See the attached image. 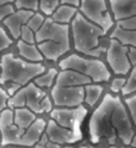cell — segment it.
Wrapping results in <instances>:
<instances>
[{
  "instance_id": "cell-1",
  "label": "cell",
  "mask_w": 136,
  "mask_h": 148,
  "mask_svg": "<svg viewBox=\"0 0 136 148\" xmlns=\"http://www.w3.org/2000/svg\"><path fill=\"white\" fill-rule=\"evenodd\" d=\"M124 104L120 97L110 93L105 95L88 122L91 142L96 145L106 140L110 145H113L120 138L125 146L130 145L135 133L133 119Z\"/></svg>"
},
{
  "instance_id": "cell-2",
  "label": "cell",
  "mask_w": 136,
  "mask_h": 148,
  "mask_svg": "<svg viewBox=\"0 0 136 148\" xmlns=\"http://www.w3.org/2000/svg\"><path fill=\"white\" fill-rule=\"evenodd\" d=\"M44 72L45 67L41 62H30L18 59L12 53H8L4 54L1 58L0 82L10 96H13Z\"/></svg>"
},
{
  "instance_id": "cell-3",
  "label": "cell",
  "mask_w": 136,
  "mask_h": 148,
  "mask_svg": "<svg viewBox=\"0 0 136 148\" xmlns=\"http://www.w3.org/2000/svg\"><path fill=\"white\" fill-rule=\"evenodd\" d=\"M93 82L88 77L73 69H61L50 96L56 108H78L85 101V86Z\"/></svg>"
},
{
  "instance_id": "cell-4",
  "label": "cell",
  "mask_w": 136,
  "mask_h": 148,
  "mask_svg": "<svg viewBox=\"0 0 136 148\" xmlns=\"http://www.w3.org/2000/svg\"><path fill=\"white\" fill-rule=\"evenodd\" d=\"M36 44L44 59L57 61L70 49L68 24L56 23L51 17H48L36 32Z\"/></svg>"
},
{
  "instance_id": "cell-5",
  "label": "cell",
  "mask_w": 136,
  "mask_h": 148,
  "mask_svg": "<svg viewBox=\"0 0 136 148\" xmlns=\"http://www.w3.org/2000/svg\"><path fill=\"white\" fill-rule=\"evenodd\" d=\"M70 30L74 48L78 53L91 58H99L107 50V47L102 45L100 42L106 32L99 25L90 22L81 12H78L70 23Z\"/></svg>"
},
{
  "instance_id": "cell-6",
  "label": "cell",
  "mask_w": 136,
  "mask_h": 148,
  "mask_svg": "<svg viewBox=\"0 0 136 148\" xmlns=\"http://www.w3.org/2000/svg\"><path fill=\"white\" fill-rule=\"evenodd\" d=\"M53 100L47 96L43 88L38 87L35 82H30L26 86L22 87L19 91L11 96L8 101V108H28L36 115L51 112L53 111Z\"/></svg>"
},
{
  "instance_id": "cell-7",
  "label": "cell",
  "mask_w": 136,
  "mask_h": 148,
  "mask_svg": "<svg viewBox=\"0 0 136 148\" xmlns=\"http://www.w3.org/2000/svg\"><path fill=\"white\" fill-rule=\"evenodd\" d=\"M60 69H73L88 77L96 84L110 79L111 74L105 63L96 58H84L78 54H72L59 62Z\"/></svg>"
},
{
  "instance_id": "cell-8",
  "label": "cell",
  "mask_w": 136,
  "mask_h": 148,
  "mask_svg": "<svg viewBox=\"0 0 136 148\" xmlns=\"http://www.w3.org/2000/svg\"><path fill=\"white\" fill-rule=\"evenodd\" d=\"M106 62L117 75L124 77L125 74L130 73L133 64L129 60V47L115 38H110L106 50Z\"/></svg>"
},
{
  "instance_id": "cell-9",
  "label": "cell",
  "mask_w": 136,
  "mask_h": 148,
  "mask_svg": "<svg viewBox=\"0 0 136 148\" xmlns=\"http://www.w3.org/2000/svg\"><path fill=\"white\" fill-rule=\"evenodd\" d=\"M79 10L90 22L99 25L105 32L115 24L111 14L107 11L105 0H81Z\"/></svg>"
},
{
  "instance_id": "cell-10",
  "label": "cell",
  "mask_w": 136,
  "mask_h": 148,
  "mask_svg": "<svg viewBox=\"0 0 136 148\" xmlns=\"http://www.w3.org/2000/svg\"><path fill=\"white\" fill-rule=\"evenodd\" d=\"M87 115V110L85 106L78 108H55L50 112V118L54 119L61 127L75 132L77 134H81V123Z\"/></svg>"
},
{
  "instance_id": "cell-11",
  "label": "cell",
  "mask_w": 136,
  "mask_h": 148,
  "mask_svg": "<svg viewBox=\"0 0 136 148\" xmlns=\"http://www.w3.org/2000/svg\"><path fill=\"white\" fill-rule=\"evenodd\" d=\"M0 130H1L3 147L19 146L21 140L25 133L24 129L14 124V110L7 108L0 114Z\"/></svg>"
},
{
  "instance_id": "cell-12",
  "label": "cell",
  "mask_w": 136,
  "mask_h": 148,
  "mask_svg": "<svg viewBox=\"0 0 136 148\" xmlns=\"http://www.w3.org/2000/svg\"><path fill=\"white\" fill-rule=\"evenodd\" d=\"M45 135L51 143H55L57 146H67L73 145L81 141L83 135L77 134L75 132L67 129L65 127H61L54 119H49L45 128Z\"/></svg>"
},
{
  "instance_id": "cell-13",
  "label": "cell",
  "mask_w": 136,
  "mask_h": 148,
  "mask_svg": "<svg viewBox=\"0 0 136 148\" xmlns=\"http://www.w3.org/2000/svg\"><path fill=\"white\" fill-rule=\"evenodd\" d=\"M33 14H35L33 11L17 10L13 14H11L10 17H7L6 19H4L3 24L5 25L7 31L12 36V38L19 40L21 34H22V29L24 27V25L28 24V22L31 19V17Z\"/></svg>"
},
{
  "instance_id": "cell-14",
  "label": "cell",
  "mask_w": 136,
  "mask_h": 148,
  "mask_svg": "<svg viewBox=\"0 0 136 148\" xmlns=\"http://www.w3.org/2000/svg\"><path fill=\"white\" fill-rule=\"evenodd\" d=\"M116 23L136 18V0H109Z\"/></svg>"
},
{
  "instance_id": "cell-15",
  "label": "cell",
  "mask_w": 136,
  "mask_h": 148,
  "mask_svg": "<svg viewBox=\"0 0 136 148\" xmlns=\"http://www.w3.org/2000/svg\"><path fill=\"white\" fill-rule=\"evenodd\" d=\"M47 123L43 118H37L36 121L26 129L22 140L19 147H26V148H32L37 143L41 142L43 135L45 134V128H47Z\"/></svg>"
},
{
  "instance_id": "cell-16",
  "label": "cell",
  "mask_w": 136,
  "mask_h": 148,
  "mask_svg": "<svg viewBox=\"0 0 136 148\" xmlns=\"http://www.w3.org/2000/svg\"><path fill=\"white\" fill-rule=\"evenodd\" d=\"M17 49L19 51V55L26 61L30 62H42L44 56L42 55L41 50L38 49L37 44L26 43L23 40H18L17 42Z\"/></svg>"
},
{
  "instance_id": "cell-17",
  "label": "cell",
  "mask_w": 136,
  "mask_h": 148,
  "mask_svg": "<svg viewBox=\"0 0 136 148\" xmlns=\"http://www.w3.org/2000/svg\"><path fill=\"white\" fill-rule=\"evenodd\" d=\"M14 110V124L24 130H26L36 119L37 115L28 108H17Z\"/></svg>"
},
{
  "instance_id": "cell-18",
  "label": "cell",
  "mask_w": 136,
  "mask_h": 148,
  "mask_svg": "<svg viewBox=\"0 0 136 148\" xmlns=\"http://www.w3.org/2000/svg\"><path fill=\"white\" fill-rule=\"evenodd\" d=\"M111 38L120 41L122 44L126 47H135L136 48V30L124 29L120 24L115 25V29L112 30Z\"/></svg>"
},
{
  "instance_id": "cell-19",
  "label": "cell",
  "mask_w": 136,
  "mask_h": 148,
  "mask_svg": "<svg viewBox=\"0 0 136 148\" xmlns=\"http://www.w3.org/2000/svg\"><path fill=\"white\" fill-rule=\"evenodd\" d=\"M78 7L70 6V5H60L57 7V10L53 13L51 18L53 21H55L56 23L60 24H69L73 22L78 13Z\"/></svg>"
},
{
  "instance_id": "cell-20",
  "label": "cell",
  "mask_w": 136,
  "mask_h": 148,
  "mask_svg": "<svg viewBox=\"0 0 136 148\" xmlns=\"http://www.w3.org/2000/svg\"><path fill=\"white\" fill-rule=\"evenodd\" d=\"M103 86L96 84V82H91V84L85 86V103L90 106L93 108L98 100L100 99L102 95H103Z\"/></svg>"
},
{
  "instance_id": "cell-21",
  "label": "cell",
  "mask_w": 136,
  "mask_h": 148,
  "mask_svg": "<svg viewBox=\"0 0 136 148\" xmlns=\"http://www.w3.org/2000/svg\"><path fill=\"white\" fill-rule=\"evenodd\" d=\"M57 75H59L57 69L50 68L48 71H45L43 74H41V75H38L33 80V82L41 88H49V87H53L55 85Z\"/></svg>"
},
{
  "instance_id": "cell-22",
  "label": "cell",
  "mask_w": 136,
  "mask_h": 148,
  "mask_svg": "<svg viewBox=\"0 0 136 148\" xmlns=\"http://www.w3.org/2000/svg\"><path fill=\"white\" fill-rule=\"evenodd\" d=\"M60 5H61V0H41L40 10L44 16L51 17Z\"/></svg>"
},
{
  "instance_id": "cell-23",
  "label": "cell",
  "mask_w": 136,
  "mask_h": 148,
  "mask_svg": "<svg viewBox=\"0 0 136 148\" xmlns=\"http://www.w3.org/2000/svg\"><path fill=\"white\" fill-rule=\"evenodd\" d=\"M123 95L129 97L130 95L136 92V67H133V69L129 73V78L126 79V84L124 88L122 90Z\"/></svg>"
},
{
  "instance_id": "cell-24",
  "label": "cell",
  "mask_w": 136,
  "mask_h": 148,
  "mask_svg": "<svg viewBox=\"0 0 136 148\" xmlns=\"http://www.w3.org/2000/svg\"><path fill=\"white\" fill-rule=\"evenodd\" d=\"M40 1L41 0H16L14 6L17 10H29L37 12L40 8Z\"/></svg>"
},
{
  "instance_id": "cell-25",
  "label": "cell",
  "mask_w": 136,
  "mask_h": 148,
  "mask_svg": "<svg viewBox=\"0 0 136 148\" xmlns=\"http://www.w3.org/2000/svg\"><path fill=\"white\" fill-rule=\"evenodd\" d=\"M44 21H45V18L43 17V13H38V12H35V14L31 17V19L28 22V25L30 29L36 34L40 29H41V26L43 25V23H44Z\"/></svg>"
},
{
  "instance_id": "cell-26",
  "label": "cell",
  "mask_w": 136,
  "mask_h": 148,
  "mask_svg": "<svg viewBox=\"0 0 136 148\" xmlns=\"http://www.w3.org/2000/svg\"><path fill=\"white\" fill-rule=\"evenodd\" d=\"M124 103H125L126 109H128V111H129L134 124L136 125V95H134L131 97H126Z\"/></svg>"
},
{
  "instance_id": "cell-27",
  "label": "cell",
  "mask_w": 136,
  "mask_h": 148,
  "mask_svg": "<svg viewBox=\"0 0 136 148\" xmlns=\"http://www.w3.org/2000/svg\"><path fill=\"white\" fill-rule=\"evenodd\" d=\"M12 38L10 37V35L7 34V31L1 27L0 29V50H6L7 48H10V45L12 44Z\"/></svg>"
},
{
  "instance_id": "cell-28",
  "label": "cell",
  "mask_w": 136,
  "mask_h": 148,
  "mask_svg": "<svg viewBox=\"0 0 136 148\" xmlns=\"http://www.w3.org/2000/svg\"><path fill=\"white\" fill-rule=\"evenodd\" d=\"M126 84V79L124 77H120V78H115L112 81H111V85H110V90L113 93H117L124 88Z\"/></svg>"
},
{
  "instance_id": "cell-29",
  "label": "cell",
  "mask_w": 136,
  "mask_h": 148,
  "mask_svg": "<svg viewBox=\"0 0 136 148\" xmlns=\"http://www.w3.org/2000/svg\"><path fill=\"white\" fill-rule=\"evenodd\" d=\"M11 99V96L10 93L3 87L0 88V110H5L8 108V101H10Z\"/></svg>"
},
{
  "instance_id": "cell-30",
  "label": "cell",
  "mask_w": 136,
  "mask_h": 148,
  "mask_svg": "<svg viewBox=\"0 0 136 148\" xmlns=\"http://www.w3.org/2000/svg\"><path fill=\"white\" fill-rule=\"evenodd\" d=\"M16 11H14V6L12 4H6V5H3L0 7V19L1 22L4 19H6L7 17H10L11 14H13Z\"/></svg>"
},
{
  "instance_id": "cell-31",
  "label": "cell",
  "mask_w": 136,
  "mask_h": 148,
  "mask_svg": "<svg viewBox=\"0 0 136 148\" xmlns=\"http://www.w3.org/2000/svg\"><path fill=\"white\" fill-rule=\"evenodd\" d=\"M44 136H45V141L44 142H40V143H37L35 147H32V148H61V146H57V145H55V143H51L49 140H48V137H47V135L44 134Z\"/></svg>"
},
{
  "instance_id": "cell-32",
  "label": "cell",
  "mask_w": 136,
  "mask_h": 148,
  "mask_svg": "<svg viewBox=\"0 0 136 148\" xmlns=\"http://www.w3.org/2000/svg\"><path fill=\"white\" fill-rule=\"evenodd\" d=\"M129 60L133 64V67H136V48L129 47Z\"/></svg>"
},
{
  "instance_id": "cell-33",
  "label": "cell",
  "mask_w": 136,
  "mask_h": 148,
  "mask_svg": "<svg viewBox=\"0 0 136 148\" xmlns=\"http://www.w3.org/2000/svg\"><path fill=\"white\" fill-rule=\"evenodd\" d=\"M61 5H70V6L80 7L81 0H61Z\"/></svg>"
},
{
  "instance_id": "cell-34",
  "label": "cell",
  "mask_w": 136,
  "mask_h": 148,
  "mask_svg": "<svg viewBox=\"0 0 136 148\" xmlns=\"http://www.w3.org/2000/svg\"><path fill=\"white\" fill-rule=\"evenodd\" d=\"M16 0H0V5H6V4H12V3H14Z\"/></svg>"
},
{
  "instance_id": "cell-35",
  "label": "cell",
  "mask_w": 136,
  "mask_h": 148,
  "mask_svg": "<svg viewBox=\"0 0 136 148\" xmlns=\"http://www.w3.org/2000/svg\"><path fill=\"white\" fill-rule=\"evenodd\" d=\"M129 146H131V147L136 148V134H135V136L133 137V140H131V142H130V145H129Z\"/></svg>"
},
{
  "instance_id": "cell-36",
  "label": "cell",
  "mask_w": 136,
  "mask_h": 148,
  "mask_svg": "<svg viewBox=\"0 0 136 148\" xmlns=\"http://www.w3.org/2000/svg\"><path fill=\"white\" fill-rule=\"evenodd\" d=\"M107 148H134V147H131V146H125V147H107Z\"/></svg>"
},
{
  "instance_id": "cell-37",
  "label": "cell",
  "mask_w": 136,
  "mask_h": 148,
  "mask_svg": "<svg viewBox=\"0 0 136 148\" xmlns=\"http://www.w3.org/2000/svg\"><path fill=\"white\" fill-rule=\"evenodd\" d=\"M78 148H96L94 146H81V147H78Z\"/></svg>"
},
{
  "instance_id": "cell-38",
  "label": "cell",
  "mask_w": 136,
  "mask_h": 148,
  "mask_svg": "<svg viewBox=\"0 0 136 148\" xmlns=\"http://www.w3.org/2000/svg\"><path fill=\"white\" fill-rule=\"evenodd\" d=\"M61 148H73V147H67V146H66V147H61Z\"/></svg>"
},
{
  "instance_id": "cell-39",
  "label": "cell",
  "mask_w": 136,
  "mask_h": 148,
  "mask_svg": "<svg viewBox=\"0 0 136 148\" xmlns=\"http://www.w3.org/2000/svg\"><path fill=\"white\" fill-rule=\"evenodd\" d=\"M10 148H11V147H10Z\"/></svg>"
}]
</instances>
